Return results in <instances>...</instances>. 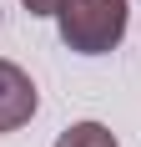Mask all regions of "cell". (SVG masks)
Listing matches in <instances>:
<instances>
[{
    "label": "cell",
    "mask_w": 141,
    "mask_h": 147,
    "mask_svg": "<svg viewBox=\"0 0 141 147\" xmlns=\"http://www.w3.org/2000/svg\"><path fill=\"white\" fill-rule=\"evenodd\" d=\"M20 5H25L30 15H56L61 10V0H20Z\"/></svg>",
    "instance_id": "277c9868"
},
{
    "label": "cell",
    "mask_w": 141,
    "mask_h": 147,
    "mask_svg": "<svg viewBox=\"0 0 141 147\" xmlns=\"http://www.w3.org/2000/svg\"><path fill=\"white\" fill-rule=\"evenodd\" d=\"M56 147H121V142H116V132L106 122H70L56 137Z\"/></svg>",
    "instance_id": "3957f363"
},
{
    "label": "cell",
    "mask_w": 141,
    "mask_h": 147,
    "mask_svg": "<svg viewBox=\"0 0 141 147\" xmlns=\"http://www.w3.org/2000/svg\"><path fill=\"white\" fill-rule=\"evenodd\" d=\"M56 26H61V41L76 56H106L126 41L131 5L126 0H61Z\"/></svg>",
    "instance_id": "6da1fadb"
},
{
    "label": "cell",
    "mask_w": 141,
    "mask_h": 147,
    "mask_svg": "<svg viewBox=\"0 0 141 147\" xmlns=\"http://www.w3.org/2000/svg\"><path fill=\"white\" fill-rule=\"evenodd\" d=\"M35 107H41V91L25 76V66H15L10 56H0V137L20 132L35 117Z\"/></svg>",
    "instance_id": "7a4b0ae2"
}]
</instances>
